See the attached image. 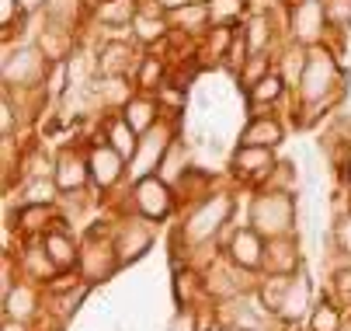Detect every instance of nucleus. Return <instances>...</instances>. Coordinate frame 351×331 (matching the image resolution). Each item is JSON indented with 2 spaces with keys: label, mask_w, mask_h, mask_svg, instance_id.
I'll return each mask as SVG.
<instances>
[{
  "label": "nucleus",
  "mask_w": 351,
  "mask_h": 331,
  "mask_svg": "<svg viewBox=\"0 0 351 331\" xmlns=\"http://www.w3.org/2000/svg\"><path fill=\"white\" fill-rule=\"evenodd\" d=\"M334 290H337L341 300H351V265H344V269L334 272Z\"/></svg>",
  "instance_id": "obj_44"
},
{
  "label": "nucleus",
  "mask_w": 351,
  "mask_h": 331,
  "mask_svg": "<svg viewBox=\"0 0 351 331\" xmlns=\"http://www.w3.org/2000/svg\"><path fill=\"white\" fill-rule=\"evenodd\" d=\"M334 238H337V248H341L344 255H351V213L341 216V223H337V230H334Z\"/></svg>",
  "instance_id": "obj_43"
},
{
  "label": "nucleus",
  "mask_w": 351,
  "mask_h": 331,
  "mask_svg": "<svg viewBox=\"0 0 351 331\" xmlns=\"http://www.w3.org/2000/svg\"><path fill=\"white\" fill-rule=\"evenodd\" d=\"M4 310H8V317H14V321H25V317H32V314H35V293H32L28 286H18V290H11V297L4 300Z\"/></svg>",
  "instance_id": "obj_33"
},
{
  "label": "nucleus",
  "mask_w": 351,
  "mask_h": 331,
  "mask_svg": "<svg viewBox=\"0 0 351 331\" xmlns=\"http://www.w3.org/2000/svg\"><path fill=\"white\" fill-rule=\"evenodd\" d=\"M240 35L247 42V53H268V45H271V21H268V14H247Z\"/></svg>",
  "instance_id": "obj_26"
},
{
  "label": "nucleus",
  "mask_w": 351,
  "mask_h": 331,
  "mask_svg": "<svg viewBox=\"0 0 351 331\" xmlns=\"http://www.w3.org/2000/svg\"><path fill=\"white\" fill-rule=\"evenodd\" d=\"M181 4H188V0H157V8H164V11H174Z\"/></svg>",
  "instance_id": "obj_48"
},
{
  "label": "nucleus",
  "mask_w": 351,
  "mask_h": 331,
  "mask_svg": "<svg viewBox=\"0 0 351 331\" xmlns=\"http://www.w3.org/2000/svg\"><path fill=\"white\" fill-rule=\"evenodd\" d=\"M171 144H174V129H171L167 122H157L149 133H143V136H139V150H136V157H132L136 178L154 174V171L160 168V161H164V154H167Z\"/></svg>",
  "instance_id": "obj_7"
},
{
  "label": "nucleus",
  "mask_w": 351,
  "mask_h": 331,
  "mask_svg": "<svg viewBox=\"0 0 351 331\" xmlns=\"http://www.w3.org/2000/svg\"><path fill=\"white\" fill-rule=\"evenodd\" d=\"M25 18V8H21V0H0V25H4V32L14 28V21Z\"/></svg>",
  "instance_id": "obj_41"
},
{
  "label": "nucleus",
  "mask_w": 351,
  "mask_h": 331,
  "mask_svg": "<svg viewBox=\"0 0 351 331\" xmlns=\"http://www.w3.org/2000/svg\"><path fill=\"white\" fill-rule=\"evenodd\" d=\"M42 248H45L49 258H53L56 272H66V269H73V262H80V248L73 244V238H70V233H63V230L45 233V238H42Z\"/></svg>",
  "instance_id": "obj_21"
},
{
  "label": "nucleus",
  "mask_w": 351,
  "mask_h": 331,
  "mask_svg": "<svg viewBox=\"0 0 351 331\" xmlns=\"http://www.w3.org/2000/svg\"><path fill=\"white\" fill-rule=\"evenodd\" d=\"M87 161H90V178H94L97 188H112L122 178V171H125V157L108 144V139H105V144H97Z\"/></svg>",
  "instance_id": "obj_11"
},
{
  "label": "nucleus",
  "mask_w": 351,
  "mask_h": 331,
  "mask_svg": "<svg viewBox=\"0 0 351 331\" xmlns=\"http://www.w3.org/2000/svg\"><path fill=\"white\" fill-rule=\"evenodd\" d=\"M233 213V196L226 192H209L202 203L191 209V216L184 220V241L188 244H202V241H213L216 233L223 230V223L230 220Z\"/></svg>",
  "instance_id": "obj_3"
},
{
  "label": "nucleus",
  "mask_w": 351,
  "mask_h": 331,
  "mask_svg": "<svg viewBox=\"0 0 351 331\" xmlns=\"http://www.w3.org/2000/svg\"><path fill=\"white\" fill-rule=\"evenodd\" d=\"M230 331H250V328H240V324H237V328H230Z\"/></svg>",
  "instance_id": "obj_52"
},
{
  "label": "nucleus",
  "mask_w": 351,
  "mask_h": 331,
  "mask_svg": "<svg viewBox=\"0 0 351 331\" xmlns=\"http://www.w3.org/2000/svg\"><path fill=\"white\" fill-rule=\"evenodd\" d=\"M25 269H28L32 279H49L56 272V265H53V258L45 255V248H28L25 251Z\"/></svg>",
  "instance_id": "obj_36"
},
{
  "label": "nucleus",
  "mask_w": 351,
  "mask_h": 331,
  "mask_svg": "<svg viewBox=\"0 0 351 331\" xmlns=\"http://www.w3.org/2000/svg\"><path fill=\"white\" fill-rule=\"evenodd\" d=\"M303 70H306V49H289L285 56H278V73L292 91L303 80Z\"/></svg>",
  "instance_id": "obj_31"
},
{
  "label": "nucleus",
  "mask_w": 351,
  "mask_h": 331,
  "mask_svg": "<svg viewBox=\"0 0 351 331\" xmlns=\"http://www.w3.org/2000/svg\"><path fill=\"white\" fill-rule=\"evenodd\" d=\"M45 4H49V0H21V8H25V14H35V11H45Z\"/></svg>",
  "instance_id": "obj_47"
},
{
  "label": "nucleus",
  "mask_w": 351,
  "mask_h": 331,
  "mask_svg": "<svg viewBox=\"0 0 351 331\" xmlns=\"http://www.w3.org/2000/svg\"><path fill=\"white\" fill-rule=\"evenodd\" d=\"M285 91H289V84L282 80V73H278V70H271V73H268L265 80H258L254 87L247 91V105L254 109V115H258V109H265V105L271 109V105H275V102L282 98Z\"/></svg>",
  "instance_id": "obj_23"
},
{
  "label": "nucleus",
  "mask_w": 351,
  "mask_h": 331,
  "mask_svg": "<svg viewBox=\"0 0 351 331\" xmlns=\"http://www.w3.org/2000/svg\"><path fill=\"white\" fill-rule=\"evenodd\" d=\"M49 67L53 63L45 60L38 45H18V49H8V56H4V84L8 87H38V84H45Z\"/></svg>",
  "instance_id": "obj_4"
},
{
  "label": "nucleus",
  "mask_w": 351,
  "mask_h": 331,
  "mask_svg": "<svg viewBox=\"0 0 351 331\" xmlns=\"http://www.w3.org/2000/svg\"><path fill=\"white\" fill-rule=\"evenodd\" d=\"M160 80H164V63L157 56H139V77H136V84L143 91H154V87H160Z\"/></svg>",
  "instance_id": "obj_35"
},
{
  "label": "nucleus",
  "mask_w": 351,
  "mask_h": 331,
  "mask_svg": "<svg viewBox=\"0 0 351 331\" xmlns=\"http://www.w3.org/2000/svg\"><path fill=\"white\" fill-rule=\"evenodd\" d=\"M108 144H112L125 161H132L136 150H139V133L119 115V119H112V126H108Z\"/></svg>",
  "instance_id": "obj_28"
},
{
  "label": "nucleus",
  "mask_w": 351,
  "mask_h": 331,
  "mask_svg": "<svg viewBox=\"0 0 351 331\" xmlns=\"http://www.w3.org/2000/svg\"><path fill=\"white\" fill-rule=\"evenodd\" d=\"M42 220H49V209H45L42 203H28V206L21 209V227H25V230H38Z\"/></svg>",
  "instance_id": "obj_42"
},
{
  "label": "nucleus",
  "mask_w": 351,
  "mask_h": 331,
  "mask_svg": "<svg viewBox=\"0 0 351 331\" xmlns=\"http://www.w3.org/2000/svg\"><path fill=\"white\" fill-rule=\"evenodd\" d=\"M344 178H348V185H351V157H348V164H344Z\"/></svg>",
  "instance_id": "obj_50"
},
{
  "label": "nucleus",
  "mask_w": 351,
  "mask_h": 331,
  "mask_svg": "<svg viewBox=\"0 0 351 331\" xmlns=\"http://www.w3.org/2000/svg\"><path fill=\"white\" fill-rule=\"evenodd\" d=\"M66 77H70V60H60L49 67V80H45V98H60V94L66 91Z\"/></svg>",
  "instance_id": "obj_38"
},
{
  "label": "nucleus",
  "mask_w": 351,
  "mask_h": 331,
  "mask_svg": "<svg viewBox=\"0 0 351 331\" xmlns=\"http://www.w3.org/2000/svg\"><path fill=\"white\" fill-rule=\"evenodd\" d=\"M271 70H275V67H271V56H268V53H250V56L243 60V67L237 70V77H240L243 91H250L258 80H265Z\"/></svg>",
  "instance_id": "obj_30"
},
{
  "label": "nucleus",
  "mask_w": 351,
  "mask_h": 331,
  "mask_svg": "<svg viewBox=\"0 0 351 331\" xmlns=\"http://www.w3.org/2000/svg\"><path fill=\"white\" fill-rule=\"evenodd\" d=\"M295 94H299V109L310 112L303 119V126H313L324 109L341 102V94H344L341 91V63L334 60V53L327 49V45H324V49H320V45L306 49V70H303V80H299Z\"/></svg>",
  "instance_id": "obj_1"
},
{
  "label": "nucleus",
  "mask_w": 351,
  "mask_h": 331,
  "mask_svg": "<svg viewBox=\"0 0 351 331\" xmlns=\"http://www.w3.org/2000/svg\"><path fill=\"white\" fill-rule=\"evenodd\" d=\"M295 168L289 164V161H282V164H275V171L268 174V188H278V192H295Z\"/></svg>",
  "instance_id": "obj_39"
},
{
  "label": "nucleus",
  "mask_w": 351,
  "mask_h": 331,
  "mask_svg": "<svg viewBox=\"0 0 351 331\" xmlns=\"http://www.w3.org/2000/svg\"><path fill=\"white\" fill-rule=\"evenodd\" d=\"M310 300H313V282H310V272L299 265L289 279V290H285V300H282V310L278 317L282 321H299L306 310H310Z\"/></svg>",
  "instance_id": "obj_12"
},
{
  "label": "nucleus",
  "mask_w": 351,
  "mask_h": 331,
  "mask_svg": "<svg viewBox=\"0 0 351 331\" xmlns=\"http://www.w3.org/2000/svg\"><path fill=\"white\" fill-rule=\"evenodd\" d=\"M202 331H223V328H219V324H206Z\"/></svg>",
  "instance_id": "obj_51"
},
{
  "label": "nucleus",
  "mask_w": 351,
  "mask_h": 331,
  "mask_svg": "<svg viewBox=\"0 0 351 331\" xmlns=\"http://www.w3.org/2000/svg\"><path fill=\"white\" fill-rule=\"evenodd\" d=\"M330 25H327V14H324V0H295L292 11H289V35L295 45L303 49H313L327 38Z\"/></svg>",
  "instance_id": "obj_5"
},
{
  "label": "nucleus",
  "mask_w": 351,
  "mask_h": 331,
  "mask_svg": "<svg viewBox=\"0 0 351 331\" xmlns=\"http://www.w3.org/2000/svg\"><path fill=\"white\" fill-rule=\"evenodd\" d=\"M285 139V129H282V122L275 119V115H254L243 129H240V144L243 147H278Z\"/></svg>",
  "instance_id": "obj_16"
},
{
  "label": "nucleus",
  "mask_w": 351,
  "mask_h": 331,
  "mask_svg": "<svg viewBox=\"0 0 351 331\" xmlns=\"http://www.w3.org/2000/svg\"><path fill=\"white\" fill-rule=\"evenodd\" d=\"M171 331H195V317H191V310H181V314L174 317Z\"/></svg>",
  "instance_id": "obj_46"
},
{
  "label": "nucleus",
  "mask_w": 351,
  "mask_h": 331,
  "mask_svg": "<svg viewBox=\"0 0 351 331\" xmlns=\"http://www.w3.org/2000/svg\"><path fill=\"white\" fill-rule=\"evenodd\" d=\"M90 178V161H84L77 150H60L56 157V168H53V181L60 185V192H77V188H84Z\"/></svg>",
  "instance_id": "obj_13"
},
{
  "label": "nucleus",
  "mask_w": 351,
  "mask_h": 331,
  "mask_svg": "<svg viewBox=\"0 0 351 331\" xmlns=\"http://www.w3.org/2000/svg\"><path fill=\"white\" fill-rule=\"evenodd\" d=\"M299 265H303V262H299V241L292 238V233L268 241V248H265V269H268V272L292 275Z\"/></svg>",
  "instance_id": "obj_18"
},
{
  "label": "nucleus",
  "mask_w": 351,
  "mask_h": 331,
  "mask_svg": "<svg viewBox=\"0 0 351 331\" xmlns=\"http://www.w3.org/2000/svg\"><path fill=\"white\" fill-rule=\"evenodd\" d=\"M42 14H45V25H56V28H70L73 32V25L80 18V0H49Z\"/></svg>",
  "instance_id": "obj_29"
},
{
  "label": "nucleus",
  "mask_w": 351,
  "mask_h": 331,
  "mask_svg": "<svg viewBox=\"0 0 351 331\" xmlns=\"http://www.w3.org/2000/svg\"><path fill=\"white\" fill-rule=\"evenodd\" d=\"M35 45L45 53L49 63H60V60H66L73 53V32L70 28H56V25H45L38 32V42Z\"/></svg>",
  "instance_id": "obj_22"
},
{
  "label": "nucleus",
  "mask_w": 351,
  "mask_h": 331,
  "mask_svg": "<svg viewBox=\"0 0 351 331\" xmlns=\"http://www.w3.org/2000/svg\"><path fill=\"white\" fill-rule=\"evenodd\" d=\"M289 279H292V275L271 272V279L261 286V307H265L268 314H278V310H282V300H285V290H289Z\"/></svg>",
  "instance_id": "obj_32"
},
{
  "label": "nucleus",
  "mask_w": 351,
  "mask_h": 331,
  "mask_svg": "<svg viewBox=\"0 0 351 331\" xmlns=\"http://www.w3.org/2000/svg\"><path fill=\"white\" fill-rule=\"evenodd\" d=\"M171 32V21H167V11L164 8H139V14L132 18V35L139 42H160L164 35Z\"/></svg>",
  "instance_id": "obj_20"
},
{
  "label": "nucleus",
  "mask_w": 351,
  "mask_h": 331,
  "mask_svg": "<svg viewBox=\"0 0 351 331\" xmlns=\"http://www.w3.org/2000/svg\"><path fill=\"white\" fill-rule=\"evenodd\" d=\"M198 293V282H195V275L191 272H178V279H174V297H178V304H191V297Z\"/></svg>",
  "instance_id": "obj_40"
},
{
  "label": "nucleus",
  "mask_w": 351,
  "mask_h": 331,
  "mask_svg": "<svg viewBox=\"0 0 351 331\" xmlns=\"http://www.w3.org/2000/svg\"><path fill=\"white\" fill-rule=\"evenodd\" d=\"M4 331H25V321H14V317H8Z\"/></svg>",
  "instance_id": "obj_49"
},
{
  "label": "nucleus",
  "mask_w": 351,
  "mask_h": 331,
  "mask_svg": "<svg viewBox=\"0 0 351 331\" xmlns=\"http://www.w3.org/2000/svg\"><path fill=\"white\" fill-rule=\"evenodd\" d=\"M14 129V105H11V87L4 91V136H11Z\"/></svg>",
  "instance_id": "obj_45"
},
{
  "label": "nucleus",
  "mask_w": 351,
  "mask_h": 331,
  "mask_svg": "<svg viewBox=\"0 0 351 331\" xmlns=\"http://www.w3.org/2000/svg\"><path fill=\"white\" fill-rule=\"evenodd\" d=\"M122 119L143 136L160 122V98H149V94H136L122 105Z\"/></svg>",
  "instance_id": "obj_19"
},
{
  "label": "nucleus",
  "mask_w": 351,
  "mask_h": 331,
  "mask_svg": "<svg viewBox=\"0 0 351 331\" xmlns=\"http://www.w3.org/2000/svg\"><path fill=\"white\" fill-rule=\"evenodd\" d=\"M167 21L174 32H184V35H206L213 25H209V4L206 0H188V4L167 11Z\"/></svg>",
  "instance_id": "obj_17"
},
{
  "label": "nucleus",
  "mask_w": 351,
  "mask_h": 331,
  "mask_svg": "<svg viewBox=\"0 0 351 331\" xmlns=\"http://www.w3.org/2000/svg\"><path fill=\"white\" fill-rule=\"evenodd\" d=\"M230 258H233V265H240V269H265V238L254 230V227H243V230H237L233 238H230Z\"/></svg>",
  "instance_id": "obj_10"
},
{
  "label": "nucleus",
  "mask_w": 351,
  "mask_h": 331,
  "mask_svg": "<svg viewBox=\"0 0 351 331\" xmlns=\"http://www.w3.org/2000/svg\"><path fill=\"white\" fill-rule=\"evenodd\" d=\"M295 192H278V188H265L250 199V227L261 238H285L295 227Z\"/></svg>",
  "instance_id": "obj_2"
},
{
  "label": "nucleus",
  "mask_w": 351,
  "mask_h": 331,
  "mask_svg": "<svg viewBox=\"0 0 351 331\" xmlns=\"http://www.w3.org/2000/svg\"><path fill=\"white\" fill-rule=\"evenodd\" d=\"M119 269V251L115 241H97V230L87 233V241L80 248V272L87 282H101Z\"/></svg>",
  "instance_id": "obj_6"
},
{
  "label": "nucleus",
  "mask_w": 351,
  "mask_h": 331,
  "mask_svg": "<svg viewBox=\"0 0 351 331\" xmlns=\"http://www.w3.org/2000/svg\"><path fill=\"white\" fill-rule=\"evenodd\" d=\"M324 14H327L330 32L344 35L351 28V0H324Z\"/></svg>",
  "instance_id": "obj_34"
},
{
  "label": "nucleus",
  "mask_w": 351,
  "mask_h": 331,
  "mask_svg": "<svg viewBox=\"0 0 351 331\" xmlns=\"http://www.w3.org/2000/svg\"><path fill=\"white\" fill-rule=\"evenodd\" d=\"M136 14H139L136 0H105V4H97V21H101L108 32L132 28V18Z\"/></svg>",
  "instance_id": "obj_24"
},
{
  "label": "nucleus",
  "mask_w": 351,
  "mask_h": 331,
  "mask_svg": "<svg viewBox=\"0 0 351 331\" xmlns=\"http://www.w3.org/2000/svg\"><path fill=\"white\" fill-rule=\"evenodd\" d=\"M310 331H341V310L334 304H320L310 314Z\"/></svg>",
  "instance_id": "obj_37"
},
{
  "label": "nucleus",
  "mask_w": 351,
  "mask_h": 331,
  "mask_svg": "<svg viewBox=\"0 0 351 331\" xmlns=\"http://www.w3.org/2000/svg\"><path fill=\"white\" fill-rule=\"evenodd\" d=\"M136 67V49L125 38H108L97 53V70L105 77H129Z\"/></svg>",
  "instance_id": "obj_14"
},
{
  "label": "nucleus",
  "mask_w": 351,
  "mask_h": 331,
  "mask_svg": "<svg viewBox=\"0 0 351 331\" xmlns=\"http://www.w3.org/2000/svg\"><path fill=\"white\" fill-rule=\"evenodd\" d=\"M157 174H160L167 185H178V181L188 174V150H184L181 139H174V144L167 147V154H164V161H160Z\"/></svg>",
  "instance_id": "obj_27"
},
{
  "label": "nucleus",
  "mask_w": 351,
  "mask_h": 331,
  "mask_svg": "<svg viewBox=\"0 0 351 331\" xmlns=\"http://www.w3.org/2000/svg\"><path fill=\"white\" fill-rule=\"evenodd\" d=\"M209 4V25L213 28H233L247 21L250 0H206Z\"/></svg>",
  "instance_id": "obj_25"
},
{
  "label": "nucleus",
  "mask_w": 351,
  "mask_h": 331,
  "mask_svg": "<svg viewBox=\"0 0 351 331\" xmlns=\"http://www.w3.org/2000/svg\"><path fill=\"white\" fill-rule=\"evenodd\" d=\"M275 154H271V147H237L233 150V157H230V168H233V174L237 178H243V181H268V174L275 171Z\"/></svg>",
  "instance_id": "obj_9"
},
{
  "label": "nucleus",
  "mask_w": 351,
  "mask_h": 331,
  "mask_svg": "<svg viewBox=\"0 0 351 331\" xmlns=\"http://www.w3.org/2000/svg\"><path fill=\"white\" fill-rule=\"evenodd\" d=\"M149 244H154V233H149V227L139 223V220H129V223L119 230V238H115L119 265H129V262L143 258V255L149 251Z\"/></svg>",
  "instance_id": "obj_15"
},
{
  "label": "nucleus",
  "mask_w": 351,
  "mask_h": 331,
  "mask_svg": "<svg viewBox=\"0 0 351 331\" xmlns=\"http://www.w3.org/2000/svg\"><path fill=\"white\" fill-rule=\"evenodd\" d=\"M136 206L146 220H164L174 206V192L171 185L160 178V174H146V178H136Z\"/></svg>",
  "instance_id": "obj_8"
}]
</instances>
